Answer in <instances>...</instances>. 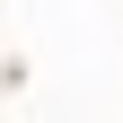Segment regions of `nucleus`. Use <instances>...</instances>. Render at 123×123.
I'll return each mask as SVG.
<instances>
[]
</instances>
